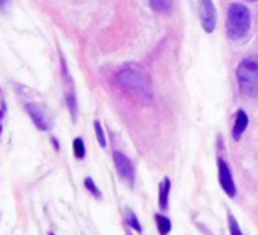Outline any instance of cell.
Instances as JSON below:
<instances>
[{
    "label": "cell",
    "instance_id": "cell-10",
    "mask_svg": "<svg viewBox=\"0 0 258 235\" xmlns=\"http://www.w3.org/2000/svg\"><path fill=\"white\" fill-rule=\"evenodd\" d=\"M150 4L156 13L169 14L170 9H172V0H150Z\"/></svg>",
    "mask_w": 258,
    "mask_h": 235
},
{
    "label": "cell",
    "instance_id": "cell-11",
    "mask_svg": "<svg viewBox=\"0 0 258 235\" xmlns=\"http://www.w3.org/2000/svg\"><path fill=\"white\" fill-rule=\"evenodd\" d=\"M65 99H67V106H69V109H71V113H72V118H78V104H76V95H74V92L72 90H69L67 92V95H65Z\"/></svg>",
    "mask_w": 258,
    "mask_h": 235
},
{
    "label": "cell",
    "instance_id": "cell-1",
    "mask_svg": "<svg viewBox=\"0 0 258 235\" xmlns=\"http://www.w3.org/2000/svg\"><path fill=\"white\" fill-rule=\"evenodd\" d=\"M116 81H118L119 86L125 88L126 92H130L136 97H141V99H144V100H150L151 95H153L150 75H148V72L137 63L125 65V67L118 72V75H116Z\"/></svg>",
    "mask_w": 258,
    "mask_h": 235
},
{
    "label": "cell",
    "instance_id": "cell-16",
    "mask_svg": "<svg viewBox=\"0 0 258 235\" xmlns=\"http://www.w3.org/2000/svg\"><path fill=\"white\" fill-rule=\"evenodd\" d=\"M228 226H230V233H234V235L241 233V228L237 226V223H235V219L232 214H228Z\"/></svg>",
    "mask_w": 258,
    "mask_h": 235
},
{
    "label": "cell",
    "instance_id": "cell-5",
    "mask_svg": "<svg viewBox=\"0 0 258 235\" xmlns=\"http://www.w3.org/2000/svg\"><path fill=\"white\" fill-rule=\"evenodd\" d=\"M114 165L121 179H125L128 184H134V165L123 153H114Z\"/></svg>",
    "mask_w": 258,
    "mask_h": 235
},
{
    "label": "cell",
    "instance_id": "cell-8",
    "mask_svg": "<svg viewBox=\"0 0 258 235\" xmlns=\"http://www.w3.org/2000/svg\"><path fill=\"white\" fill-rule=\"evenodd\" d=\"M248 128V114L244 111H239L235 114V125H234V139L239 140L241 135L244 133V130Z\"/></svg>",
    "mask_w": 258,
    "mask_h": 235
},
{
    "label": "cell",
    "instance_id": "cell-12",
    "mask_svg": "<svg viewBox=\"0 0 258 235\" xmlns=\"http://www.w3.org/2000/svg\"><path fill=\"white\" fill-rule=\"evenodd\" d=\"M156 226H158V232L160 233H169L170 232V221L165 218V216H156Z\"/></svg>",
    "mask_w": 258,
    "mask_h": 235
},
{
    "label": "cell",
    "instance_id": "cell-7",
    "mask_svg": "<svg viewBox=\"0 0 258 235\" xmlns=\"http://www.w3.org/2000/svg\"><path fill=\"white\" fill-rule=\"evenodd\" d=\"M27 111H28V114L32 116V119H34V123H35V126H37V128H41V130H48L49 128L48 118H46L44 111H42L37 104H27Z\"/></svg>",
    "mask_w": 258,
    "mask_h": 235
},
{
    "label": "cell",
    "instance_id": "cell-14",
    "mask_svg": "<svg viewBox=\"0 0 258 235\" xmlns=\"http://www.w3.org/2000/svg\"><path fill=\"white\" fill-rule=\"evenodd\" d=\"M126 223H128L130 226H132L134 230H136V232H141V225H139V221H137V218H136V214H134L132 211H128L126 212Z\"/></svg>",
    "mask_w": 258,
    "mask_h": 235
},
{
    "label": "cell",
    "instance_id": "cell-4",
    "mask_svg": "<svg viewBox=\"0 0 258 235\" xmlns=\"http://www.w3.org/2000/svg\"><path fill=\"white\" fill-rule=\"evenodd\" d=\"M199 7H201L202 27L206 32H213L216 27V9H214L213 0H199Z\"/></svg>",
    "mask_w": 258,
    "mask_h": 235
},
{
    "label": "cell",
    "instance_id": "cell-18",
    "mask_svg": "<svg viewBox=\"0 0 258 235\" xmlns=\"http://www.w3.org/2000/svg\"><path fill=\"white\" fill-rule=\"evenodd\" d=\"M7 2H9V0H0V7H2V9H4V7L7 6Z\"/></svg>",
    "mask_w": 258,
    "mask_h": 235
},
{
    "label": "cell",
    "instance_id": "cell-9",
    "mask_svg": "<svg viewBox=\"0 0 258 235\" xmlns=\"http://www.w3.org/2000/svg\"><path fill=\"white\" fill-rule=\"evenodd\" d=\"M169 191H170V181L163 179L160 186V207L165 209L169 205Z\"/></svg>",
    "mask_w": 258,
    "mask_h": 235
},
{
    "label": "cell",
    "instance_id": "cell-17",
    "mask_svg": "<svg viewBox=\"0 0 258 235\" xmlns=\"http://www.w3.org/2000/svg\"><path fill=\"white\" fill-rule=\"evenodd\" d=\"M85 186L88 188V190L92 191V193L95 195V197H99V198H100V191H99V188H97L95 184H93V181L90 179V177H86V181H85Z\"/></svg>",
    "mask_w": 258,
    "mask_h": 235
},
{
    "label": "cell",
    "instance_id": "cell-3",
    "mask_svg": "<svg viewBox=\"0 0 258 235\" xmlns=\"http://www.w3.org/2000/svg\"><path fill=\"white\" fill-rule=\"evenodd\" d=\"M239 88L244 95L258 97V56H248L237 67Z\"/></svg>",
    "mask_w": 258,
    "mask_h": 235
},
{
    "label": "cell",
    "instance_id": "cell-15",
    "mask_svg": "<svg viewBox=\"0 0 258 235\" xmlns=\"http://www.w3.org/2000/svg\"><path fill=\"white\" fill-rule=\"evenodd\" d=\"M95 132H97V139H99V144L102 147H105V135H104V130L100 126L99 121H95Z\"/></svg>",
    "mask_w": 258,
    "mask_h": 235
},
{
    "label": "cell",
    "instance_id": "cell-13",
    "mask_svg": "<svg viewBox=\"0 0 258 235\" xmlns=\"http://www.w3.org/2000/svg\"><path fill=\"white\" fill-rule=\"evenodd\" d=\"M74 156L78 158V160H81V158H85V144H83L81 139H74Z\"/></svg>",
    "mask_w": 258,
    "mask_h": 235
},
{
    "label": "cell",
    "instance_id": "cell-2",
    "mask_svg": "<svg viewBox=\"0 0 258 235\" xmlns=\"http://www.w3.org/2000/svg\"><path fill=\"white\" fill-rule=\"evenodd\" d=\"M251 25V16H249L248 7L242 4H232L227 13V35L232 41L246 37Z\"/></svg>",
    "mask_w": 258,
    "mask_h": 235
},
{
    "label": "cell",
    "instance_id": "cell-6",
    "mask_svg": "<svg viewBox=\"0 0 258 235\" xmlns=\"http://www.w3.org/2000/svg\"><path fill=\"white\" fill-rule=\"evenodd\" d=\"M218 167H220L221 188H223L225 193H227L228 197H234L235 195V184H234V179H232V172H230V169H228L227 162H225L223 158H220V160H218Z\"/></svg>",
    "mask_w": 258,
    "mask_h": 235
}]
</instances>
